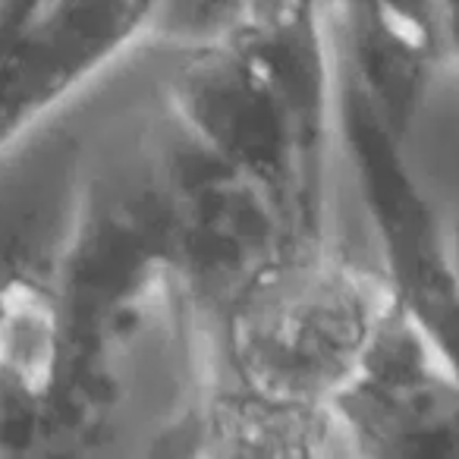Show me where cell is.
I'll return each mask as SVG.
<instances>
[{"instance_id":"2","label":"cell","mask_w":459,"mask_h":459,"mask_svg":"<svg viewBox=\"0 0 459 459\" xmlns=\"http://www.w3.org/2000/svg\"><path fill=\"white\" fill-rule=\"evenodd\" d=\"M446 271H450V283L453 293H456V306H459V221L450 227V237H446Z\"/></svg>"},{"instance_id":"1","label":"cell","mask_w":459,"mask_h":459,"mask_svg":"<svg viewBox=\"0 0 459 459\" xmlns=\"http://www.w3.org/2000/svg\"><path fill=\"white\" fill-rule=\"evenodd\" d=\"M394 302L371 271L302 252L258 271L227 325L233 387L308 406H346L375 371Z\"/></svg>"}]
</instances>
